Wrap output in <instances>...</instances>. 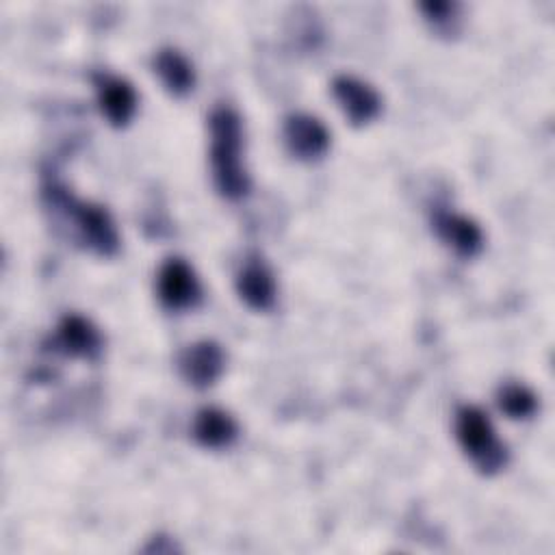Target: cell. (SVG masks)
<instances>
[{"label": "cell", "instance_id": "obj_1", "mask_svg": "<svg viewBox=\"0 0 555 555\" xmlns=\"http://www.w3.org/2000/svg\"><path fill=\"white\" fill-rule=\"evenodd\" d=\"M210 130V173L217 193L230 202L247 197L251 189L249 173L243 165V121L230 106H217L208 115Z\"/></svg>", "mask_w": 555, "mask_h": 555}, {"label": "cell", "instance_id": "obj_2", "mask_svg": "<svg viewBox=\"0 0 555 555\" xmlns=\"http://www.w3.org/2000/svg\"><path fill=\"white\" fill-rule=\"evenodd\" d=\"M41 193L46 206L72 223L74 236L85 249L102 258H111L119 251V232L104 206L76 199L67 186L56 180H46Z\"/></svg>", "mask_w": 555, "mask_h": 555}, {"label": "cell", "instance_id": "obj_3", "mask_svg": "<svg viewBox=\"0 0 555 555\" xmlns=\"http://www.w3.org/2000/svg\"><path fill=\"white\" fill-rule=\"evenodd\" d=\"M455 438L464 455L481 475H496L509 462L507 444L496 436L490 416L477 405H460L455 412Z\"/></svg>", "mask_w": 555, "mask_h": 555}, {"label": "cell", "instance_id": "obj_4", "mask_svg": "<svg viewBox=\"0 0 555 555\" xmlns=\"http://www.w3.org/2000/svg\"><path fill=\"white\" fill-rule=\"evenodd\" d=\"M156 295L171 312L195 308L202 301V284L195 269L180 256L167 258L156 275Z\"/></svg>", "mask_w": 555, "mask_h": 555}, {"label": "cell", "instance_id": "obj_5", "mask_svg": "<svg viewBox=\"0 0 555 555\" xmlns=\"http://www.w3.org/2000/svg\"><path fill=\"white\" fill-rule=\"evenodd\" d=\"M286 152L304 163L319 160L327 154L332 134L327 126L310 113H291L282 126Z\"/></svg>", "mask_w": 555, "mask_h": 555}, {"label": "cell", "instance_id": "obj_6", "mask_svg": "<svg viewBox=\"0 0 555 555\" xmlns=\"http://www.w3.org/2000/svg\"><path fill=\"white\" fill-rule=\"evenodd\" d=\"M332 95L347 121L356 128L371 124L382 113V95L373 85L358 76H336L332 80Z\"/></svg>", "mask_w": 555, "mask_h": 555}, {"label": "cell", "instance_id": "obj_7", "mask_svg": "<svg viewBox=\"0 0 555 555\" xmlns=\"http://www.w3.org/2000/svg\"><path fill=\"white\" fill-rule=\"evenodd\" d=\"M178 371L189 386L197 390L210 388L225 371V351L210 338L186 345L178 353Z\"/></svg>", "mask_w": 555, "mask_h": 555}, {"label": "cell", "instance_id": "obj_8", "mask_svg": "<svg viewBox=\"0 0 555 555\" xmlns=\"http://www.w3.org/2000/svg\"><path fill=\"white\" fill-rule=\"evenodd\" d=\"M234 288L245 306L258 312H267L275 306L278 282L271 267L256 254L247 256L234 278Z\"/></svg>", "mask_w": 555, "mask_h": 555}, {"label": "cell", "instance_id": "obj_9", "mask_svg": "<svg viewBox=\"0 0 555 555\" xmlns=\"http://www.w3.org/2000/svg\"><path fill=\"white\" fill-rule=\"evenodd\" d=\"M431 228L436 236L460 258H473L483 247V232L479 223L455 210H447V208L434 210Z\"/></svg>", "mask_w": 555, "mask_h": 555}, {"label": "cell", "instance_id": "obj_10", "mask_svg": "<svg viewBox=\"0 0 555 555\" xmlns=\"http://www.w3.org/2000/svg\"><path fill=\"white\" fill-rule=\"evenodd\" d=\"M52 345L63 356L95 360L102 353L104 338H102V332L87 317L65 314L56 325Z\"/></svg>", "mask_w": 555, "mask_h": 555}, {"label": "cell", "instance_id": "obj_11", "mask_svg": "<svg viewBox=\"0 0 555 555\" xmlns=\"http://www.w3.org/2000/svg\"><path fill=\"white\" fill-rule=\"evenodd\" d=\"M95 98H98L100 113L113 128L128 126L139 106L134 87L126 78L111 76V74L95 76Z\"/></svg>", "mask_w": 555, "mask_h": 555}, {"label": "cell", "instance_id": "obj_12", "mask_svg": "<svg viewBox=\"0 0 555 555\" xmlns=\"http://www.w3.org/2000/svg\"><path fill=\"white\" fill-rule=\"evenodd\" d=\"M191 434L204 449H228L238 438V423L230 412L206 405L195 412Z\"/></svg>", "mask_w": 555, "mask_h": 555}, {"label": "cell", "instance_id": "obj_13", "mask_svg": "<svg viewBox=\"0 0 555 555\" xmlns=\"http://www.w3.org/2000/svg\"><path fill=\"white\" fill-rule=\"evenodd\" d=\"M152 67L154 74L160 78L163 87L176 95L184 98L193 91L195 87V69L193 63L176 48H160L152 56Z\"/></svg>", "mask_w": 555, "mask_h": 555}, {"label": "cell", "instance_id": "obj_14", "mask_svg": "<svg viewBox=\"0 0 555 555\" xmlns=\"http://www.w3.org/2000/svg\"><path fill=\"white\" fill-rule=\"evenodd\" d=\"M496 405L505 416L525 421L538 412V397L529 386L520 382H505L496 388Z\"/></svg>", "mask_w": 555, "mask_h": 555}, {"label": "cell", "instance_id": "obj_15", "mask_svg": "<svg viewBox=\"0 0 555 555\" xmlns=\"http://www.w3.org/2000/svg\"><path fill=\"white\" fill-rule=\"evenodd\" d=\"M418 11L423 13L425 22L436 33H442V35L457 33L460 4H455V2H421Z\"/></svg>", "mask_w": 555, "mask_h": 555}, {"label": "cell", "instance_id": "obj_16", "mask_svg": "<svg viewBox=\"0 0 555 555\" xmlns=\"http://www.w3.org/2000/svg\"><path fill=\"white\" fill-rule=\"evenodd\" d=\"M143 551L145 553H173V551H178V546L169 535L158 533V535L150 538V542L143 546Z\"/></svg>", "mask_w": 555, "mask_h": 555}]
</instances>
